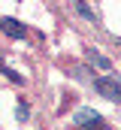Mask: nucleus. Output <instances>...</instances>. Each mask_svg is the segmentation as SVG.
Returning a JSON list of instances; mask_svg holds the SVG:
<instances>
[{"mask_svg": "<svg viewBox=\"0 0 121 130\" xmlns=\"http://www.w3.org/2000/svg\"><path fill=\"white\" fill-rule=\"evenodd\" d=\"M0 27H3V33H6L9 39H21V36H24V24H21L18 18H0Z\"/></svg>", "mask_w": 121, "mask_h": 130, "instance_id": "nucleus-2", "label": "nucleus"}, {"mask_svg": "<svg viewBox=\"0 0 121 130\" xmlns=\"http://www.w3.org/2000/svg\"><path fill=\"white\" fill-rule=\"evenodd\" d=\"M97 118H100V115H97L94 109H79V112L73 115V121H76V124H82V127H88V124H94Z\"/></svg>", "mask_w": 121, "mask_h": 130, "instance_id": "nucleus-3", "label": "nucleus"}, {"mask_svg": "<svg viewBox=\"0 0 121 130\" xmlns=\"http://www.w3.org/2000/svg\"><path fill=\"white\" fill-rule=\"evenodd\" d=\"M76 9H79V12H82L85 18H91V21H94V12H91V6L85 3V0H79V3H76Z\"/></svg>", "mask_w": 121, "mask_h": 130, "instance_id": "nucleus-4", "label": "nucleus"}, {"mask_svg": "<svg viewBox=\"0 0 121 130\" xmlns=\"http://www.w3.org/2000/svg\"><path fill=\"white\" fill-rule=\"evenodd\" d=\"M94 64L100 67V70H109V61H106V58H100V55H94Z\"/></svg>", "mask_w": 121, "mask_h": 130, "instance_id": "nucleus-6", "label": "nucleus"}, {"mask_svg": "<svg viewBox=\"0 0 121 130\" xmlns=\"http://www.w3.org/2000/svg\"><path fill=\"white\" fill-rule=\"evenodd\" d=\"M85 130H109V127L103 124V118H97V121H94V124H88V127H85Z\"/></svg>", "mask_w": 121, "mask_h": 130, "instance_id": "nucleus-5", "label": "nucleus"}, {"mask_svg": "<svg viewBox=\"0 0 121 130\" xmlns=\"http://www.w3.org/2000/svg\"><path fill=\"white\" fill-rule=\"evenodd\" d=\"M94 88H97L106 100H115V103L121 100V85L115 82V79H109V76H100V79L94 82Z\"/></svg>", "mask_w": 121, "mask_h": 130, "instance_id": "nucleus-1", "label": "nucleus"}]
</instances>
